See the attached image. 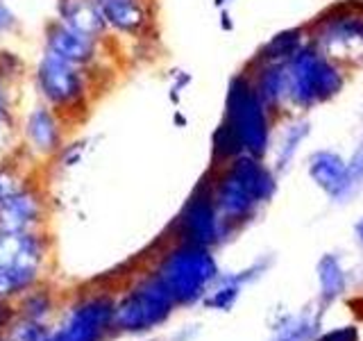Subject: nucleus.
<instances>
[{
    "instance_id": "f257e3e1",
    "label": "nucleus",
    "mask_w": 363,
    "mask_h": 341,
    "mask_svg": "<svg viewBox=\"0 0 363 341\" xmlns=\"http://www.w3.org/2000/svg\"><path fill=\"white\" fill-rule=\"evenodd\" d=\"M34 85L50 109L66 121L71 117H84L91 98V75L77 66H71L55 55L45 53L34 68Z\"/></svg>"
},
{
    "instance_id": "f03ea898",
    "label": "nucleus",
    "mask_w": 363,
    "mask_h": 341,
    "mask_svg": "<svg viewBox=\"0 0 363 341\" xmlns=\"http://www.w3.org/2000/svg\"><path fill=\"white\" fill-rule=\"evenodd\" d=\"M225 121L238 134L250 155H264L268 148V117L266 105L255 94V87L245 77H234L227 91V117Z\"/></svg>"
},
{
    "instance_id": "7ed1b4c3",
    "label": "nucleus",
    "mask_w": 363,
    "mask_h": 341,
    "mask_svg": "<svg viewBox=\"0 0 363 341\" xmlns=\"http://www.w3.org/2000/svg\"><path fill=\"white\" fill-rule=\"evenodd\" d=\"M284 73H286V96L300 105H311L315 100L334 96L343 85L336 68L313 50L295 53L284 66Z\"/></svg>"
},
{
    "instance_id": "20e7f679",
    "label": "nucleus",
    "mask_w": 363,
    "mask_h": 341,
    "mask_svg": "<svg viewBox=\"0 0 363 341\" xmlns=\"http://www.w3.org/2000/svg\"><path fill=\"white\" fill-rule=\"evenodd\" d=\"M213 259L200 246H184L166 259L159 278L175 301H189L213 278Z\"/></svg>"
},
{
    "instance_id": "39448f33",
    "label": "nucleus",
    "mask_w": 363,
    "mask_h": 341,
    "mask_svg": "<svg viewBox=\"0 0 363 341\" xmlns=\"http://www.w3.org/2000/svg\"><path fill=\"white\" fill-rule=\"evenodd\" d=\"M102 43L98 39H91L82 32H75L62 21H48L43 28V45L45 53L55 55L57 60H62L71 66H77L91 75V71L102 60Z\"/></svg>"
},
{
    "instance_id": "423d86ee",
    "label": "nucleus",
    "mask_w": 363,
    "mask_h": 341,
    "mask_svg": "<svg viewBox=\"0 0 363 341\" xmlns=\"http://www.w3.org/2000/svg\"><path fill=\"white\" fill-rule=\"evenodd\" d=\"M170 303H173V296H170L168 287L162 282V278H155L121 303L116 310V321L128 330H145L164 321Z\"/></svg>"
},
{
    "instance_id": "0eeeda50",
    "label": "nucleus",
    "mask_w": 363,
    "mask_h": 341,
    "mask_svg": "<svg viewBox=\"0 0 363 341\" xmlns=\"http://www.w3.org/2000/svg\"><path fill=\"white\" fill-rule=\"evenodd\" d=\"M21 134L32 153L43 157L55 155L64 146V119L45 102H39L23 117Z\"/></svg>"
},
{
    "instance_id": "6e6552de",
    "label": "nucleus",
    "mask_w": 363,
    "mask_h": 341,
    "mask_svg": "<svg viewBox=\"0 0 363 341\" xmlns=\"http://www.w3.org/2000/svg\"><path fill=\"white\" fill-rule=\"evenodd\" d=\"M109 32L141 39L152 30V9L147 0H98Z\"/></svg>"
},
{
    "instance_id": "1a4fd4ad",
    "label": "nucleus",
    "mask_w": 363,
    "mask_h": 341,
    "mask_svg": "<svg viewBox=\"0 0 363 341\" xmlns=\"http://www.w3.org/2000/svg\"><path fill=\"white\" fill-rule=\"evenodd\" d=\"M57 21L91 39L105 41L109 37L107 23L102 18L98 0H57Z\"/></svg>"
},
{
    "instance_id": "9d476101",
    "label": "nucleus",
    "mask_w": 363,
    "mask_h": 341,
    "mask_svg": "<svg viewBox=\"0 0 363 341\" xmlns=\"http://www.w3.org/2000/svg\"><path fill=\"white\" fill-rule=\"evenodd\" d=\"M111 316V305L107 301H94L71 316L68 325L60 335H55L48 341H98L102 328L107 325Z\"/></svg>"
},
{
    "instance_id": "9b49d317",
    "label": "nucleus",
    "mask_w": 363,
    "mask_h": 341,
    "mask_svg": "<svg viewBox=\"0 0 363 341\" xmlns=\"http://www.w3.org/2000/svg\"><path fill=\"white\" fill-rule=\"evenodd\" d=\"M41 202L37 193L28 189H16L0 200V230L5 232H28L30 225L39 219Z\"/></svg>"
},
{
    "instance_id": "f8f14e48",
    "label": "nucleus",
    "mask_w": 363,
    "mask_h": 341,
    "mask_svg": "<svg viewBox=\"0 0 363 341\" xmlns=\"http://www.w3.org/2000/svg\"><path fill=\"white\" fill-rule=\"evenodd\" d=\"M182 225H184L186 234L193 239V244H211L216 234H218V219H216V210L209 196H196L186 205L184 214H182Z\"/></svg>"
},
{
    "instance_id": "ddd939ff",
    "label": "nucleus",
    "mask_w": 363,
    "mask_h": 341,
    "mask_svg": "<svg viewBox=\"0 0 363 341\" xmlns=\"http://www.w3.org/2000/svg\"><path fill=\"white\" fill-rule=\"evenodd\" d=\"M325 48L334 57L340 60H350V57H361L363 55V23L343 18L334 23L332 28L325 32Z\"/></svg>"
},
{
    "instance_id": "4468645a",
    "label": "nucleus",
    "mask_w": 363,
    "mask_h": 341,
    "mask_svg": "<svg viewBox=\"0 0 363 341\" xmlns=\"http://www.w3.org/2000/svg\"><path fill=\"white\" fill-rule=\"evenodd\" d=\"M230 173L241 182L247 189V193L255 200H264L270 196L272 191V178L268 170L257 162L255 155H245V157H236V162L232 166Z\"/></svg>"
},
{
    "instance_id": "2eb2a0df",
    "label": "nucleus",
    "mask_w": 363,
    "mask_h": 341,
    "mask_svg": "<svg viewBox=\"0 0 363 341\" xmlns=\"http://www.w3.org/2000/svg\"><path fill=\"white\" fill-rule=\"evenodd\" d=\"M216 200H218L220 212L225 216H230V219H241V216H245L255 205V198L250 196L247 189L232 173H227L223 178Z\"/></svg>"
},
{
    "instance_id": "dca6fc26",
    "label": "nucleus",
    "mask_w": 363,
    "mask_h": 341,
    "mask_svg": "<svg viewBox=\"0 0 363 341\" xmlns=\"http://www.w3.org/2000/svg\"><path fill=\"white\" fill-rule=\"evenodd\" d=\"M255 94L264 105H275V102L286 96V73H284V64H266L261 68V75L257 82H252Z\"/></svg>"
},
{
    "instance_id": "f3484780",
    "label": "nucleus",
    "mask_w": 363,
    "mask_h": 341,
    "mask_svg": "<svg viewBox=\"0 0 363 341\" xmlns=\"http://www.w3.org/2000/svg\"><path fill=\"white\" fill-rule=\"evenodd\" d=\"M298 43H300V30L281 32L261 50V60L266 64H281L284 60L289 62L291 57L298 53Z\"/></svg>"
},
{
    "instance_id": "a211bd4d",
    "label": "nucleus",
    "mask_w": 363,
    "mask_h": 341,
    "mask_svg": "<svg viewBox=\"0 0 363 341\" xmlns=\"http://www.w3.org/2000/svg\"><path fill=\"white\" fill-rule=\"evenodd\" d=\"M311 173H313V178L320 182L323 187L334 189L336 185H340V180H343L345 166H343V162H340L336 155L323 153V155H315L313 166H311Z\"/></svg>"
},
{
    "instance_id": "6ab92c4d",
    "label": "nucleus",
    "mask_w": 363,
    "mask_h": 341,
    "mask_svg": "<svg viewBox=\"0 0 363 341\" xmlns=\"http://www.w3.org/2000/svg\"><path fill=\"white\" fill-rule=\"evenodd\" d=\"M213 151L218 157H236L243 151L241 139H238V134L234 132V128L227 121L213 134Z\"/></svg>"
},
{
    "instance_id": "aec40b11",
    "label": "nucleus",
    "mask_w": 363,
    "mask_h": 341,
    "mask_svg": "<svg viewBox=\"0 0 363 341\" xmlns=\"http://www.w3.org/2000/svg\"><path fill=\"white\" fill-rule=\"evenodd\" d=\"M16 130L14 114H11V98L5 91V85L0 82V146H5Z\"/></svg>"
},
{
    "instance_id": "412c9836",
    "label": "nucleus",
    "mask_w": 363,
    "mask_h": 341,
    "mask_svg": "<svg viewBox=\"0 0 363 341\" xmlns=\"http://www.w3.org/2000/svg\"><path fill=\"white\" fill-rule=\"evenodd\" d=\"M23 73V62L16 53L0 50V82L7 85Z\"/></svg>"
},
{
    "instance_id": "4be33fe9",
    "label": "nucleus",
    "mask_w": 363,
    "mask_h": 341,
    "mask_svg": "<svg viewBox=\"0 0 363 341\" xmlns=\"http://www.w3.org/2000/svg\"><path fill=\"white\" fill-rule=\"evenodd\" d=\"M16 28H18L16 14L5 5V0H0V39L7 37V34H11Z\"/></svg>"
},
{
    "instance_id": "5701e85b",
    "label": "nucleus",
    "mask_w": 363,
    "mask_h": 341,
    "mask_svg": "<svg viewBox=\"0 0 363 341\" xmlns=\"http://www.w3.org/2000/svg\"><path fill=\"white\" fill-rule=\"evenodd\" d=\"M306 128H309V125H306V123H300V125H295V128L289 130L286 141H284V146H281V162H284V159H289V155L295 151V144H298V141L302 139V136L306 134Z\"/></svg>"
},
{
    "instance_id": "b1692460",
    "label": "nucleus",
    "mask_w": 363,
    "mask_h": 341,
    "mask_svg": "<svg viewBox=\"0 0 363 341\" xmlns=\"http://www.w3.org/2000/svg\"><path fill=\"white\" fill-rule=\"evenodd\" d=\"M16 189H18V185H16V178L11 175V170L0 168V200L7 198L9 193H14Z\"/></svg>"
},
{
    "instance_id": "393cba45",
    "label": "nucleus",
    "mask_w": 363,
    "mask_h": 341,
    "mask_svg": "<svg viewBox=\"0 0 363 341\" xmlns=\"http://www.w3.org/2000/svg\"><path fill=\"white\" fill-rule=\"evenodd\" d=\"M223 28L232 30V21H230V14H227V11H223Z\"/></svg>"
},
{
    "instance_id": "a878e982",
    "label": "nucleus",
    "mask_w": 363,
    "mask_h": 341,
    "mask_svg": "<svg viewBox=\"0 0 363 341\" xmlns=\"http://www.w3.org/2000/svg\"><path fill=\"white\" fill-rule=\"evenodd\" d=\"M7 318H9V312L5 310V307H0V325H3Z\"/></svg>"
},
{
    "instance_id": "bb28decb",
    "label": "nucleus",
    "mask_w": 363,
    "mask_h": 341,
    "mask_svg": "<svg viewBox=\"0 0 363 341\" xmlns=\"http://www.w3.org/2000/svg\"><path fill=\"white\" fill-rule=\"evenodd\" d=\"M359 230H361V239H363V223L359 225Z\"/></svg>"
}]
</instances>
